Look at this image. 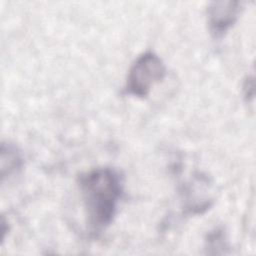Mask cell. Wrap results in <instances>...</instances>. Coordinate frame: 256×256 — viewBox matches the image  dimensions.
Segmentation results:
<instances>
[{
    "mask_svg": "<svg viewBox=\"0 0 256 256\" xmlns=\"http://www.w3.org/2000/svg\"><path fill=\"white\" fill-rule=\"evenodd\" d=\"M228 241L225 231L221 228H215L210 231L205 240V249L209 254H224L228 249Z\"/></svg>",
    "mask_w": 256,
    "mask_h": 256,
    "instance_id": "cell-5",
    "label": "cell"
},
{
    "mask_svg": "<svg viewBox=\"0 0 256 256\" xmlns=\"http://www.w3.org/2000/svg\"><path fill=\"white\" fill-rule=\"evenodd\" d=\"M85 222L93 235L105 231L117 215L123 197L122 175L111 167H98L78 176Z\"/></svg>",
    "mask_w": 256,
    "mask_h": 256,
    "instance_id": "cell-1",
    "label": "cell"
},
{
    "mask_svg": "<svg viewBox=\"0 0 256 256\" xmlns=\"http://www.w3.org/2000/svg\"><path fill=\"white\" fill-rule=\"evenodd\" d=\"M243 93L244 98L247 102L251 101L254 97V78L253 76H248L243 84Z\"/></svg>",
    "mask_w": 256,
    "mask_h": 256,
    "instance_id": "cell-6",
    "label": "cell"
},
{
    "mask_svg": "<svg viewBox=\"0 0 256 256\" xmlns=\"http://www.w3.org/2000/svg\"><path fill=\"white\" fill-rule=\"evenodd\" d=\"M24 161L20 150L11 143L2 142L0 153L1 181L13 175H17L23 167Z\"/></svg>",
    "mask_w": 256,
    "mask_h": 256,
    "instance_id": "cell-4",
    "label": "cell"
},
{
    "mask_svg": "<svg viewBox=\"0 0 256 256\" xmlns=\"http://www.w3.org/2000/svg\"><path fill=\"white\" fill-rule=\"evenodd\" d=\"M165 75L166 66L163 60L154 52H144L136 58L128 71L125 93L137 98H145Z\"/></svg>",
    "mask_w": 256,
    "mask_h": 256,
    "instance_id": "cell-2",
    "label": "cell"
},
{
    "mask_svg": "<svg viewBox=\"0 0 256 256\" xmlns=\"http://www.w3.org/2000/svg\"><path fill=\"white\" fill-rule=\"evenodd\" d=\"M242 2L234 0L212 1L206 9L207 24L215 38L222 37L238 20Z\"/></svg>",
    "mask_w": 256,
    "mask_h": 256,
    "instance_id": "cell-3",
    "label": "cell"
}]
</instances>
